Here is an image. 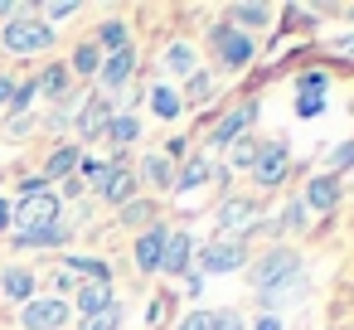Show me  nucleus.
Here are the masks:
<instances>
[{"label": "nucleus", "mask_w": 354, "mask_h": 330, "mask_svg": "<svg viewBox=\"0 0 354 330\" xmlns=\"http://www.w3.org/2000/svg\"><path fill=\"white\" fill-rule=\"evenodd\" d=\"M325 112V93H296V117H320Z\"/></svg>", "instance_id": "473e14b6"}, {"label": "nucleus", "mask_w": 354, "mask_h": 330, "mask_svg": "<svg viewBox=\"0 0 354 330\" xmlns=\"http://www.w3.org/2000/svg\"><path fill=\"white\" fill-rule=\"evenodd\" d=\"M286 165H291L286 141H262V146H257V161H252V180H257L262 190H277L281 175H286Z\"/></svg>", "instance_id": "1a4fd4ad"}, {"label": "nucleus", "mask_w": 354, "mask_h": 330, "mask_svg": "<svg viewBox=\"0 0 354 330\" xmlns=\"http://www.w3.org/2000/svg\"><path fill=\"white\" fill-rule=\"evenodd\" d=\"M0 291H6L10 301H20V306H25V301H35V277H30L25 267H10L6 277H0Z\"/></svg>", "instance_id": "5701e85b"}, {"label": "nucleus", "mask_w": 354, "mask_h": 330, "mask_svg": "<svg viewBox=\"0 0 354 330\" xmlns=\"http://www.w3.org/2000/svg\"><path fill=\"white\" fill-rule=\"evenodd\" d=\"M15 243H20V248H64V243H68V223L44 228V233H15Z\"/></svg>", "instance_id": "393cba45"}, {"label": "nucleus", "mask_w": 354, "mask_h": 330, "mask_svg": "<svg viewBox=\"0 0 354 330\" xmlns=\"http://www.w3.org/2000/svg\"><path fill=\"white\" fill-rule=\"evenodd\" d=\"M97 64H102V49H97V44H78V49H73V73L88 78V73H97Z\"/></svg>", "instance_id": "7c9ffc66"}, {"label": "nucleus", "mask_w": 354, "mask_h": 330, "mask_svg": "<svg viewBox=\"0 0 354 330\" xmlns=\"http://www.w3.org/2000/svg\"><path fill=\"white\" fill-rule=\"evenodd\" d=\"M301 204H306V214H330V209L339 204V180L320 170L315 180H306V194H301Z\"/></svg>", "instance_id": "dca6fc26"}, {"label": "nucleus", "mask_w": 354, "mask_h": 330, "mask_svg": "<svg viewBox=\"0 0 354 330\" xmlns=\"http://www.w3.org/2000/svg\"><path fill=\"white\" fill-rule=\"evenodd\" d=\"M151 219H156V204L151 199H127L122 204V223L127 228H151Z\"/></svg>", "instance_id": "a878e982"}, {"label": "nucleus", "mask_w": 354, "mask_h": 330, "mask_svg": "<svg viewBox=\"0 0 354 330\" xmlns=\"http://www.w3.org/2000/svg\"><path fill=\"white\" fill-rule=\"evenodd\" d=\"M10 228V199H0V233Z\"/></svg>", "instance_id": "37998d69"}, {"label": "nucleus", "mask_w": 354, "mask_h": 330, "mask_svg": "<svg viewBox=\"0 0 354 330\" xmlns=\"http://www.w3.org/2000/svg\"><path fill=\"white\" fill-rule=\"evenodd\" d=\"M301 277V253L296 248H267L257 262H248V282H252V291L257 296H272V291H281V286H291Z\"/></svg>", "instance_id": "f03ea898"}, {"label": "nucleus", "mask_w": 354, "mask_h": 330, "mask_svg": "<svg viewBox=\"0 0 354 330\" xmlns=\"http://www.w3.org/2000/svg\"><path fill=\"white\" fill-rule=\"evenodd\" d=\"M252 122H257V102H243V107L223 112V122L209 131V146H214V151H228V146H238V141L252 131Z\"/></svg>", "instance_id": "6e6552de"}, {"label": "nucleus", "mask_w": 354, "mask_h": 330, "mask_svg": "<svg viewBox=\"0 0 354 330\" xmlns=\"http://www.w3.org/2000/svg\"><path fill=\"white\" fill-rule=\"evenodd\" d=\"M228 25L233 30H262V25H272V6H233L228 10Z\"/></svg>", "instance_id": "4be33fe9"}, {"label": "nucleus", "mask_w": 354, "mask_h": 330, "mask_svg": "<svg viewBox=\"0 0 354 330\" xmlns=\"http://www.w3.org/2000/svg\"><path fill=\"white\" fill-rule=\"evenodd\" d=\"M189 267H194V238H189L185 228H170V238H165V253H160V267H156V272H165V277H189Z\"/></svg>", "instance_id": "9b49d317"}, {"label": "nucleus", "mask_w": 354, "mask_h": 330, "mask_svg": "<svg viewBox=\"0 0 354 330\" xmlns=\"http://www.w3.org/2000/svg\"><path fill=\"white\" fill-rule=\"evenodd\" d=\"M64 88H68V68H64V64H49V73L39 78V93L59 102V98H64Z\"/></svg>", "instance_id": "c756f323"}, {"label": "nucleus", "mask_w": 354, "mask_h": 330, "mask_svg": "<svg viewBox=\"0 0 354 330\" xmlns=\"http://www.w3.org/2000/svg\"><path fill=\"white\" fill-rule=\"evenodd\" d=\"M165 238H170V228L165 223H151V228H141V238H136V272L141 277H156V267H160V253H165Z\"/></svg>", "instance_id": "ddd939ff"}, {"label": "nucleus", "mask_w": 354, "mask_h": 330, "mask_svg": "<svg viewBox=\"0 0 354 330\" xmlns=\"http://www.w3.org/2000/svg\"><path fill=\"white\" fill-rule=\"evenodd\" d=\"M214 330H248L238 311H214Z\"/></svg>", "instance_id": "58836bf2"}, {"label": "nucleus", "mask_w": 354, "mask_h": 330, "mask_svg": "<svg viewBox=\"0 0 354 330\" xmlns=\"http://www.w3.org/2000/svg\"><path fill=\"white\" fill-rule=\"evenodd\" d=\"M257 330H281V320H277V315H262V320H257Z\"/></svg>", "instance_id": "c03bdc74"}, {"label": "nucleus", "mask_w": 354, "mask_h": 330, "mask_svg": "<svg viewBox=\"0 0 354 330\" xmlns=\"http://www.w3.org/2000/svg\"><path fill=\"white\" fill-rule=\"evenodd\" d=\"M344 165H354V141H344V146H335V151H330L325 175H335V180H339V170H344Z\"/></svg>", "instance_id": "c9c22d12"}, {"label": "nucleus", "mask_w": 354, "mask_h": 330, "mask_svg": "<svg viewBox=\"0 0 354 330\" xmlns=\"http://www.w3.org/2000/svg\"><path fill=\"white\" fill-rule=\"evenodd\" d=\"M218 228L233 238L238 233V243L248 238V233H257V204L252 199H223V209H218Z\"/></svg>", "instance_id": "f8f14e48"}, {"label": "nucleus", "mask_w": 354, "mask_h": 330, "mask_svg": "<svg viewBox=\"0 0 354 330\" xmlns=\"http://www.w3.org/2000/svg\"><path fill=\"white\" fill-rule=\"evenodd\" d=\"M97 175H102V161H88V156H83V161H78V180H93V185H97Z\"/></svg>", "instance_id": "a19ab883"}, {"label": "nucleus", "mask_w": 354, "mask_h": 330, "mask_svg": "<svg viewBox=\"0 0 354 330\" xmlns=\"http://www.w3.org/2000/svg\"><path fill=\"white\" fill-rule=\"evenodd\" d=\"M97 194L107 199V204H127V199H136V170L127 165V161H107L102 165V175H97Z\"/></svg>", "instance_id": "9d476101"}, {"label": "nucleus", "mask_w": 354, "mask_h": 330, "mask_svg": "<svg viewBox=\"0 0 354 330\" xmlns=\"http://www.w3.org/2000/svg\"><path fill=\"white\" fill-rule=\"evenodd\" d=\"M122 320H127V306L117 301V306H107V311L88 315V320H83V330H122Z\"/></svg>", "instance_id": "c85d7f7f"}, {"label": "nucleus", "mask_w": 354, "mask_h": 330, "mask_svg": "<svg viewBox=\"0 0 354 330\" xmlns=\"http://www.w3.org/2000/svg\"><path fill=\"white\" fill-rule=\"evenodd\" d=\"M112 112H117V102H107V98H88V102L78 107V117H73L78 136H83V141L102 136V131H107V122H112Z\"/></svg>", "instance_id": "4468645a"}, {"label": "nucleus", "mask_w": 354, "mask_h": 330, "mask_svg": "<svg viewBox=\"0 0 354 330\" xmlns=\"http://www.w3.org/2000/svg\"><path fill=\"white\" fill-rule=\"evenodd\" d=\"M335 49H339V54H354V35H344V39H335Z\"/></svg>", "instance_id": "a18cd8bd"}, {"label": "nucleus", "mask_w": 354, "mask_h": 330, "mask_svg": "<svg viewBox=\"0 0 354 330\" xmlns=\"http://www.w3.org/2000/svg\"><path fill=\"white\" fill-rule=\"evenodd\" d=\"M131 78H136V44H127V49H117V54H107V59L97 64V83H102V93H107V102L122 98V93L131 88Z\"/></svg>", "instance_id": "39448f33"}, {"label": "nucleus", "mask_w": 354, "mask_h": 330, "mask_svg": "<svg viewBox=\"0 0 354 330\" xmlns=\"http://www.w3.org/2000/svg\"><path fill=\"white\" fill-rule=\"evenodd\" d=\"M296 93H330V73H320V68L301 73V78H296Z\"/></svg>", "instance_id": "72a5a7b5"}, {"label": "nucleus", "mask_w": 354, "mask_h": 330, "mask_svg": "<svg viewBox=\"0 0 354 330\" xmlns=\"http://www.w3.org/2000/svg\"><path fill=\"white\" fill-rule=\"evenodd\" d=\"M214 170H218V165H209L204 156H189V161L175 170V185H170V190H175V194H194V190H204V185L214 180Z\"/></svg>", "instance_id": "6ab92c4d"}, {"label": "nucleus", "mask_w": 354, "mask_h": 330, "mask_svg": "<svg viewBox=\"0 0 354 330\" xmlns=\"http://www.w3.org/2000/svg\"><path fill=\"white\" fill-rule=\"evenodd\" d=\"M68 315H73V306L64 296H35V301L20 306V325L25 330H64Z\"/></svg>", "instance_id": "423d86ee"}, {"label": "nucleus", "mask_w": 354, "mask_h": 330, "mask_svg": "<svg viewBox=\"0 0 354 330\" xmlns=\"http://www.w3.org/2000/svg\"><path fill=\"white\" fill-rule=\"evenodd\" d=\"M199 257V277H223V272H243L248 267V243L238 238H218V243H204Z\"/></svg>", "instance_id": "20e7f679"}, {"label": "nucleus", "mask_w": 354, "mask_h": 330, "mask_svg": "<svg viewBox=\"0 0 354 330\" xmlns=\"http://www.w3.org/2000/svg\"><path fill=\"white\" fill-rule=\"evenodd\" d=\"M160 64H165L170 78H194V73H199V49H194L189 39H170V44L160 49Z\"/></svg>", "instance_id": "2eb2a0df"}, {"label": "nucleus", "mask_w": 354, "mask_h": 330, "mask_svg": "<svg viewBox=\"0 0 354 330\" xmlns=\"http://www.w3.org/2000/svg\"><path fill=\"white\" fill-rule=\"evenodd\" d=\"M78 161H83V151H78V146H59V151L49 156V170H44V180H68V175L78 170Z\"/></svg>", "instance_id": "b1692460"}, {"label": "nucleus", "mask_w": 354, "mask_h": 330, "mask_svg": "<svg viewBox=\"0 0 354 330\" xmlns=\"http://www.w3.org/2000/svg\"><path fill=\"white\" fill-rule=\"evenodd\" d=\"M136 185H151V190H170V185H175V161H170V156H160V151L141 156V165H136Z\"/></svg>", "instance_id": "a211bd4d"}, {"label": "nucleus", "mask_w": 354, "mask_h": 330, "mask_svg": "<svg viewBox=\"0 0 354 330\" xmlns=\"http://www.w3.org/2000/svg\"><path fill=\"white\" fill-rule=\"evenodd\" d=\"M228 151H233V165H238V170H252V161H257V146H252L248 136H243V146H228Z\"/></svg>", "instance_id": "e433bc0d"}, {"label": "nucleus", "mask_w": 354, "mask_h": 330, "mask_svg": "<svg viewBox=\"0 0 354 330\" xmlns=\"http://www.w3.org/2000/svg\"><path fill=\"white\" fill-rule=\"evenodd\" d=\"M0 44L10 54H44L54 44V25H44L35 15H15L10 25H0Z\"/></svg>", "instance_id": "7ed1b4c3"}, {"label": "nucleus", "mask_w": 354, "mask_h": 330, "mask_svg": "<svg viewBox=\"0 0 354 330\" xmlns=\"http://www.w3.org/2000/svg\"><path fill=\"white\" fill-rule=\"evenodd\" d=\"M112 146H131V141H141V117L136 112H112V122H107V131H102Z\"/></svg>", "instance_id": "aec40b11"}, {"label": "nucleus", "mask_w": 354, "mask_h": 330, "mask_svg": "<svg viewBox=\"0 0 354 330\" xmlns=\"http://www.w3.org/2000/svg\"><path fill=\"white\" fill-rule=\"evenodd\" d=\"M35 98H39V83H15V93H10V112H30L35 107Z\"/></svg>", "instance_id": "2f4dec72"}, {"label": "nucleus", "mask_w": 354, "mask_h": 330, "mask_svg": "<svg viewBox=\"0 0 354 330\" xmlns=\"http://www.w3.org/2000/svg\"><path fill=\"white\" fill-rule=\"evenodd\" d=\"M185 83H189V88L180 93V102H185V107H204V98L214 93V78L199 68V73H194V78H185Z\"/></svg>", "instance_id": "cd10ccee"}, {"label": "nucleus", "mask_w": 354, "mask_h": 330, "mask_svg": "<svg viewBox=\"0 0 354 330\" xmlns=\"http://www.w3.org/2000/svg\"><path fill=\"white\" fill-rule=\"evenodd\" d=\"M10 93H15V78H10V73H0V107L10 102Z\"/></svg>", "instance_id": "79ce46f5"}, {"label": "nucleus", "mask_w": 354, "mask_h": 330, "mask_svg": "<svg viewBox=\"0 0 354 330\" xmlns=\"http://www.w3.org/2000/svg\"><path fill=\"white\" fill-rule=\"evenodd\" d=\"M209 39L218 44V59H223V68H248L252 59H257V44H252V35H243V30H233V25H214L209 30Z\"/></svg>", "instance_id": "0eeeda50"}, {"label": "nucleus", "mask_w": 354, "mask_h": 330, "mask_svg": "<svg viewBox=\"0 0 354 330\" xmlns=\"http://www.w3.org/2000/svg\"><path fill=\"white\" fill-rule=\"evenodd\" d=\"M64 223V199L59 190L44 185V175H30L20 185V199L10 204V228L15 233H44V228H59Z\"/></svg>", "instance_id": "f257e3e1"}, {"label": "nucleus", "mask_w": 354, "mask_h": 330, "mask_svg": "<svg viewBox=\"0 0 354 330\" xmlns=\"http://www.w3.org/2000/svg\"><path fill=\"white\" fill-rule=\"evenodd\" d=\"M97 44H102L107 54H117V49H127V44H131V35H127V25H122V20H102Z\"/></svg>", "instance_id": "bb28decb"}, {"label": "nucleus", "mask_w": 354, "mask_h": 330, "mask_svg": "<svg viewBox=\"0 0 354 330\" xmlns=\"http://www.w3.org/2000/svg\"><path fill=\"white\" fill-rule=\"evenodd\" d=\"M68 306L88 320V315H97V311L117 306V291H112V282H83V286L73 291V301H68Z\"/></svg>", "instance_id": "f3484780"}, {"label": "nucleus", "mask_w": 354, "mask_h": 330, "mask_svg": "<svg viewBox=\"0 0 354 330\" xmlns=\"http://www.w3.org/2000/svg\"><path fill=\"white\" fill-rule=\"evenodd\" d=\"M151 112H156L160 122H175V117L185 112V102H180V93H175L170 83H151Z\"/></svg>", "instance_id": "412c9836"}, {"label": "nucleus", "mask_w": 354, "mask_h": 330, "mask_svg": "<svg viewBox=\"0 0 354 330\" xmlns=\"http://www.w3.org/2000/svg\"><path fill=\"white\" fill-rule=\"evenodd\" d=\"M306 223H310V219H306V204H301V199H291V204H286V214H281V228H286V233H301Z\"/></svg>", "instance_id": "f704fd0d"}, {"label": "nucleus", "mask_w": 354, "mask_h": 330, "mask_svg": "<svg viewBox=\"0 0 354 330\" xmlns=\"http://www.w3.org/2000/svg\"><path fill=\"white\" fill-rule=\"evenodd\" d=\"M175 330H214V311H189Z\"/></svg>", "instance_id": "4c0bfd02"}, {"label": "nucleus", "mask_w": 354, "mask_h": 330, "mask_svg": "<svg viewBox=\"0 0 354 330\" xmlns=\"http://www.w3.org/2000/svg\"><path fill=\"white\" fill-rule=\"evenodd\" d=\"M68 15H78V6H73V0H59V6H44V25H49V20H68Z\"/></svg>", "instance_id": "ea45409f"}]
</instances>
